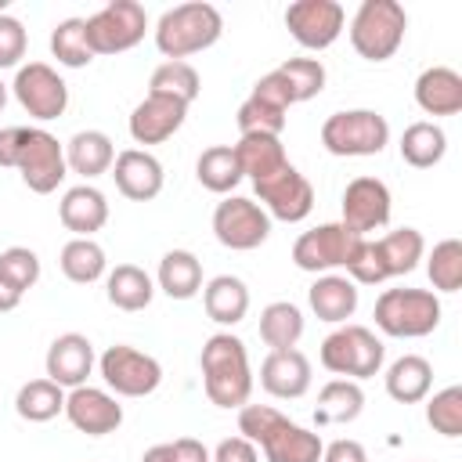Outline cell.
<instances>
[{
	"mask_svg": "<svg viewBox=\"0 0 462 462\" xmlns=\"http://www.w3.org/2000/svg\"><path fill=\"white\" fill-rule=\"evenodd\" d=\"M170 448H173V462H209L206 444L195 440V437H180V440H173Z\"/></svg>",
	"mask_w": 462,
	"mask_h": 462,
	"instance_id": "681fc988",
	"label": "cell"
},
{
	"mask_svg": "<svg viewBox=\"0 0 462 462\" xmlns=\"http://www.w3.org/2000/svg\"><path fill=\"white\" fill-rule=\"evenodd\" d=\"M433 386V368L419 354H404L386 368V393L397 404H419Z\"/></svg>",
	"mask_w": 462,
	"mask_h": 462,
	"instance_id": "f1b7e54d",
	"label": "cell"
},
{
	"mask_svg": "<svg viewBox=\"0 0 462 462\" xmlns=\"http://www.w3.org/2000/svg\"><path fill=\"white\" fill-rule=\"evenodd\" d=\"M14 170L22 173V180H25L29 191L51 195L65 180V173H69L65 148L58 144L54 134H47L40 126H25V137H22V152H18Z\"/></svg>",
	"mask_w": 462,
	"mask_h": 462,
	"instance_id": "8fae6325",
	"label": "cell"
},
{
	"mask_svg": "<svg viewBox=\"0 0 462 462\" xmlns=\"http://www.w3.org/2000/svg\"><path fill=\"white\" fill-rule=\"evenodd\" d=\"M426 274L433 282V289L440 292H458L462 289V242L458 238H444L433 245Z\"/></svg>",
	"mask_w": 462,
	"mask_h": 462,
	"instance_id": "60d3db41",
	"label": "cell"
},
{
	"mask_svg": "<svg viewBox=\"0 0 462 462\" xmlns=\"http://www.w3.org/2000/svg\"><path fill=\"white\" fill-rule=\"evenodd\" d=\"M195 177H199V184H202L206 191L227 195V191L242 180V166H238L235 148H231V144H213V148H206V152L199 155V162H195Z\"/></svg>",
	"mask_w": 462,
	"mask_h": 462,
	"instance_id": "d6a6232c",
	"label": "cell"
},
{
	"mask_svg": "<svg viewBox=\"0 0 462 462\" xmlns=\"http://www.w3.org/2000/svg\"><path fill=\"white\" fill-rule=\"evenodd\" d=\"M235 155H238V166H242V177H249L253 184L256 180H267L271 173H278L282 166H289L285 159V148L274 134H242L238 144H231Z\"/></svg>",
	"mask_w": 462,
	"mask_h": 462,
	"instance_id": "484cf974",
	"label": "cell"
},
{
	"mask_svg": "<svg viewBox=\"0 0 462 462\" xmlns=\"http://www.w3.org/2000/svg\"><path fill=\"white\" fill-rule=\"evenodd\" d=\"M361 235H354L346 224H318L310 231H303L292 245V263L300 271H332V267H346V260L354 256Z\"/></svg>",
	"mask_w": 462,
	"mask_h": 462,
	"instance_id": "7c38bea8",
	"label": "cell"
},
{
	"mask_svg": "<svg viewBox=\"0 0 462 462\" xmlns=\"http://www.w3.org/2000/svg\"><path fill=\"white\" fill-rule=\"evenodd\" d=\"M18 303H22V292H18V289H14V285H11V282L0 274V314L14 310Z\"/></svg>",
	"mask_w": 462,
	"mask_h": 462,
	"instance_id": "f907efd6",
	"label": "cell"
},
{
	"mask_svg": "<svg viewBox=\"0 0 462 462\" xmlns=\"http://www.w3.org/2000/svg\"><path fill=\"white\" fill-rule=\"evenodd\" d=\"M14 411L25 422H47L58 411H65V390L51 379H29L14 397Z\"/></svg>",
	"mask_w": 462,
	"mask_h": 462,
	"instance_id": "d590c367",
	"label": "cell"
},
{
	"mask_svg": "<svg viewBox=\"0 0 462 462\" xmlns=\"http://www.w3.org/2000/svg\"><path fill=\"white\" fill-rule=\"evenodd\" d=\"M408 29V14L397 0H365L350 22V43L365 61H386L397 54Z\"/></svg>",
	"mask_w": 462,
	"mask_h": 462,
	"instance_id": "5b68a950",
	"label": "cell"
},
{
	"mask_svg": "<svg viewBox=\"0 0 462 462\" xmlns=\"http://www.w3.org/2000/svg\"><path fill=\"white\" fill-rule=\"evenodd\" d=\"M307 300H310V310H314L321 321L339 325V321H346V318L357 310V285H354L350 278H343V274H321V278L310 285Z\"/></svg>",
	"mask_w": 462,
	"mask_h": 462,
	"instance_id": "4316f807",
	"label": "cell"
},
{
	"mask_svg": "<svg viewBox=\"0 0 462 462\" xmlns=\"http://www.w3.org/2000/svg\"><path fill=\"white\" fill-rule=\"evenodd\" d=\"M303 336V314L296 303L289 300H278V303H267L263 314H260V339L271 346V350H292Z\"/></svg>",
	"mask_w": 462,
	"mask_h": 462,
	"instance_id": "836d02e7",
	"label": "cell"
},
{
	"mask_svg": "<svg viewBox=\"0 0 462 462\" xmlns=\"http://www.w3.org/2000/svg\"><path fill=\"white\" fill-rule=\"evenodd\" d=\"M83 22H87V43L94 54L130 51L144 40V29H148V14L137 0H112Z\"/></svg>",
	"mask_w": 462,
	"mask_h": 462,
	"instance_id": "9c48e42d",
	"label": "cell"
},
{
	"mask_svg": "<svg viewBox=\"0 0 462 462\" xmlns=\"http://www.w3.org/2000/svg\"><path fill=\"white\" fill-rule=\"evenodd\" d=\"M415 101L426 116H458L462 112V76L448 65H433L415 79Z\"/></svg>",
	"mask_w": 462,
	"mask_h": 462,
	"instance_id": "cb8c5ba5",
	"label": "cell"
},
{
	"mask_svg": "<svg viewBox=\"0 0 462 462\" xmlns=\"http://www.w3.org/2000/svg\"><path fill=\"white\" fill-rule=\"evenodd\" d=\"M354 235H368L390 224V188L379 177H354L343 191V220Z\"/></svg>",
	"mask_w": 462,
	"mask_h": 462,
	"instance_id": "e0dca14e",
	"label": "cell"
},
{
	"mask_svg": "<svg viewBox=\"0 0 462 462\" xmlns=\"http://www.w3.org/2000/svg\"><path fill=\"white\" fill-rule=\"evenodd\" d=\"M4 7H7V0H0V14H4Z\"/></svg>",
	"mask_w": 462,
	"mask_h": 462,
	"instance_id": "db71d44e",
	"label": "cell"
},
{
	"mask_svg": "<svg viewBox=\"0 0 462 462\" xmlns=\"http://www.w3.org/2000/svg\"><path fill=\"white\" fill-rule=\"evenodd\" d=\"M321 462H368L365 448L357 440H332L328 448H321Z\"/></svg>",
	"mask_w": 462,
	"mask_h": 462,
	"instance_id": "7dc6e473",
	"label": "cell"
},
{
	"mask_svg": "<svg viewBox=\"0 0 462 462\" xmlns=\"http://www.w3.org/2000/svg\"><path fill=\"white\" fill-rule=\"evenodd\" d=\"M22 137H25V126H4L0 130V166H14L18 162Z\"/></svg>",
	"mask_w": 462,
	"mask_h": 462,
	"instance_id": "c3c4849f",
	"label": "cell"
},
{
	"mask_svg": "<svg viewBox=\"0 0 462 462\" xmlns=\"http://www.w3.org/2000/svg\"><path fill=\"white\" fill-rule=\"evenodd\" d=\"M209 462H260V455H256L253 440H245V437H224L217 444V451L209 455Z\"/></svg>",
	"mask_w": 462,
	"mask_h": 462,
	"instance_id": "bcb514c9",
	"label": "cell"
},
{
	"mask_svg": "<svg viewBox=\"0 0 462 462\" xmlns=\"http://www.w3.org/2000/svg\"><path fill=\"white\" fill-rule=\"evenodd\" d=\"M202 307L217 325H238L249 310V289L235 274H217L202 289Z\"/></svg>",
	"mask_w": 462,
	"mask_h": 462,
	"instance_id": "83f0119b",
	"label": "cell"
},
{
	"mask_svg": "<svg viewBox=\"0 0 462 462\" xmlns=\"http://www.w3.org/2000/svg\"><path fill=\"white\" fill-rule=\"evenodd\" d=\"M372 318L393 339H419L440 325V300L430 289H386Z\"/></svg>",
	"mask_w": 462,
	"mask_h": 462,
	"instance_id": "8992f818",
	"label": "cell"
},
{
	"mask_svg": "<svg viewBox=\"0 0 462 462\" xmlns=\"http://www.w3.org/2000/svg\"><path fill=\"white\" fill-rule=\"evenodd\" d=\"M202 386L217 408H242L253 393V372L245 343L231 332H217L202 346Z\"/></svg>",
	"mask_w": 462,
	"mask_h": 462,
	"instance_id": "7a4b0ae2",
	"label": "cell"
},
{
	"mask_svg": "<svg viewBox=\"0 0 462 462\" xmlns=\"http://www.w3.org/2000/svg\"><path fill=\"white\" fill-rule=\"evenodd\" d=\"M343 7L336 0H296L285 7V29L307 51H325L343 32Z\"/></svg>",
	"mask_w": 462,
	"mask_h": 462,
	"instance_id": "5bb4252c",
	"label": "cell"
},
{
	"mask_svg": "<svg viewBox=\"0 0 462 462\" xmlns=\"http://www.w3.org/2000/svg\"><path fill=\"white\" fill-rule=\"evenodd\" d=\"M25 47H29V36H25V25L11 14H0V69H11L25 58Z\"/></svg>",
	"mask_w": 462,
	"mask_h": 462,
	"instance_id": "f6af8a7d",
	"label": "cell"
},
{
	"mask_svg": "<svg viewBox=\"0 0 462 462\" xmlns=\"http://www.w3.org/2000/svg\"><path fill=\"white\" fill-rule=\"evenodd\" d=\"M238 130L242 134H282L285 130V108H278V105H271V101H263V97H256V94H249L242 105H238Z\"/></svg>",
	"mask_w": 462,
	"mask_h": 462,
	"instance_id": "b9f144b4",
	"label": "cell"
},
{
	"mask_svg": "<svg viewBox=\"0 0 462 462\" xmlns=\"http://www.w3.org/2000/svg\"><path fill=\"white\" fill-rule=\"evenodd\" d=\"M220 32H224L220 11L206 0H191V4H177V7L162 11V18L155 22V47L170 61H184L188 54L213 47L220 40Z\"/></svg>",
	"mask_w": 462,
	"mask_h": 462,
	"instance_id": "277c9868",
	"label": "cell"
},
{
	"mask_svg": "<svg viewBox=\"0 0 462 462\" xmlns=\"http://www.w3.org/2000/svg\"><path fill=\"white\" fill-rule=\"evenodd\" d=\"M253 188H256V199L263 202L260 209L274 220L296 224L314 209V188L296 166H282L278 173H271L267 180H256Z\"/></svg>",
	"mask_w": 462,
	"mask_h": 462,
	"instance_id": "2e32d148",
	"label": "cell"
},
{
	"mask_svg": "<svg viewBox=\"0 0 462 462\" xmlns=\"http://www.w3.org/2000/svg\"><path fill=\"white\" fill-rule=\"evenodd\" d=\"M213 235H217L220 245L245 253V249H256V245L267 242L271 217L260 209V202L242 199V195H231V199H224L213 209Z\"/></svg>",
	"mask_w": 462,
	"mask_h": 462,
	"instance_id": "4fadbf2b",
	"label": "cell"
},
{
	"mask_svg": "<svg viewBox=\"0 0 462 462\" xmlns=\"http://www.w3.org/2000/svg\"><path fill=\"white\" fill-rule=\"evenodd\" d=\"M260 386L271 393V397H282V401H296L310 390V361L307 354H300L296 346L292 350H271L260 365Z\"/></svg>",
	"mask_w": 462,
	"mask_h": 462,
	"instance_id": "44dd1931",
	"label": "cell"
},
{
	"mask_svg": "<svg viewBox=\"0 0 462 462\" xmlns=\"http://www.w3.org/2000/svg\"><path fill=\"white\" fill-rule=\"evenodd\" d=\"M188 105L162 97V94H148L134 112H130V137L137 144H162L166 137H173L184 126Z\"/></svg>",
	"mask_w": 462,
	"mask_h": 462,
	"instance_id": "d6986e66",
	"label": "cell"
},
{
	"mask_svg": "<svg viewBox=\"0 0 462 462\" xmlns=\"http://www.w3.org/2000/svg\"><path fill=\"white\" fill-rule=\"evenodd\" d=\"M0 274L18 292H25V289H32L40 282V256L32 249H25V245H11V249L0 253Z\"/></svg>",
	"mask_w": 462,
	"mask_h": 462,
	"instance_id": "ee69618b",
	"label": "cell"
},
{
	"mask_svg": "<svg viewBox=\"0 0 462 462\" xmlns=\"http://www.w3.org/2000/svg\"><path fill=\"white\" fill-rule=\"evenodd\" d=\"M448 152V137L437 123H411L404 134H401V159L415 170H430L444 159Z\"/></svg>",
	"mask_w": 462,
	"mask_h": 462,
	"instance_id": "e575fe53",
	"label": "cell"
},
{
	"mask_svg": "<svg viewBox=\"0 0 462 462\" xmlns=\"http://www.w3.org/2000/svg\"><path fill=\"white\" fill-rule=\"evenodd\" d=\"M90 368H94V346H90L87 336L65 332V336H58L51 343V350H47V379L58 383L61 390L65 386L69 390L83 386L87 375H90Z\"/></svg>",
	"mask_w": 462,
	"mask_h": 462,
	"instance_id": "7402d4cb",
	"label": "cell"
},
{
	"mask_svg": "<svg viewBox=\"0 0 462 462\" xmlns=\"http://www.w3.org/2000/svg\"><path fill=\"white\" fill-rule=\"evenodd\" d=\"M112 162H116V148H112V137L101 130H79L65 144V166L87 180L108 173Z\"/></svg>",
	"mask_w": 462,
	"mask_h": 462,
	"instance_id": "d4e9b609",
	"label": "cell"
},
{
	"mask_svg": "<svg viewBox=\"0 0 462 462\" xmlns=\"http://www.w3.org/2000/svg\"><path fill=\"white\" fill-rule=\"evenodd\" d=\"M112 177H116V188L130 202H148L162 191V162L144 148L119 152L112 162Z\"/></svg>",
	"mask_w": 462,
	"mask_h": 462,
	"instance_id": "ffe728a7",
	"label": "cell"
},
{
	"mask_svg": "<svg viewBox=\"0 0 462 462\" xmlns=\"http://www.w3.org/2000/svg\"><path fill=\"white\" fill-rule=\"evenodd\" d=\"M361 408H365V390L354 379H332L318 393L314 422L318 426H343V422H354L361 415Z\"/></svg>",
	"mask_w": 462,
	"mask_h": 462,
	"instance_id": "f546056e",
	"label": "cell"
},
{
	"mask_svg": "<svg viewBox=\"0 0 462 462\" xmlns=\"http://www.w3.org/2000/svg\"><path fill=\"white\" fill-rule=\"evenodd\" d=\"M426 422L440 437H462V386H444L426 404Z\"/></svg>",
	"mask_w": 462,
	"mask_h": 462,
	"instance_id": "7bdbcfd3",
	"label": "cell"
},
{
	"mask_svg": "<svg viewBox=\"0 0 462 462\" xmlns=\"http://www.w3.org/2000/svg\"><path fill=\"white\" fill-rule=\"evenodd\" d=\"M238 433L263 448L267 462H321V437L289 422L271 404H242Z\"/></svg>",
	"mask_w": 462,
	"mask_h": 462,
	"instance_id": "6da1fadb",
	"label": "cell"
},
{
	"mask_svg": "<svg viewBox=\"0 0 462 462\" xmlns=\"http://www.w3.org/2000/svg\"><path fill=\"white\" fill-rule=\"evenodd\" d=\"M58 217L76 238H90L94 231H101L108 224V199L94 184H76L61 195Z\"/></svg>",
	"mask_w": 462,
	"mask_h": 462,
	"instance_id": "603a6c76",
	"label": "cell"
},
{
	"mask_svg": "<svg viewBox=\"0 0 462 462\" xmlns=\"http://www.w3.org/2000/svg\"><path fill=\"white\" fill-rule=\"evenodd\" d=\"M141 462H173V448L170 444H155L141 455Z\"/></svg>",
	"mask_w": 462,
	"mask_h": 462,
	"instance_id": "816d5d0a",
	"label": "cell"
},
{
	"mask_svg": "<svg viewBox=\"0 0 462 462\" xmlns=\"http://www.w3.org/2000/svg\"><path fill=\"white\" fill-rule=\"evenodd\" d=\"M159 289L170 296V300H191L199 289H202V263L195 253L188 249H170L162 260H159V274H155Z\"/></svg>",
	"mask_w": 462,
	"mask_h": 462,
	"instance_id": "4dcf8cb0",
	"label": "cell"
},
{
	"mask_svg": "<svg viewBox=\"0 0 462 462\" xmlns=\"http://www.w3.org/2000/svg\"><path fill=\"white\" fill-rule=\"evenodd\" d=\"M383 339L365 325H343L321 343V365L332 375H350L354 383L375 375L383 368Z\"/></svg>",
	"mask_w": 462,
	"mask_h": 462,
	"instance_id": "52a82bcc",
	"label": "cell"
},
{
	"mask_svg": "<svg viewBox=\"0 0 462 462\" xmlns=\"http://www.w3.org/2000/svg\"><path fill=\"white\" fill-rule=\"evenodd\" d=\"M422 249H426V242L415 227H397L383 238H361L354 256L346 260L350 282L354 285H379L393 274H408L422 260Z\"/></svg>",
	"mask_w": 462,
	"mask_h": 462,
	"instance_id": "3957f363",
	"label": "cell"
},
{
	"mask_svg": "<svg viewBox=\"0 0 462 462\" xmlns=\"http://www.w3.org/2000/svg\"><path fill=\"white\" fill-rule=\"evenodd\" d=\"M61 274L76 285H90L105 274V249L94 238H72L61 249Z\"/></svg>",
	"mask_w": 462,
	"mask_h": 462,
	"instance_id": "8d00e7d4",
	"label": "cell"
},
{
	"mask_svg": "<svg viewBox=\"0 0 462 462\" xmlns=\"http://www.w3.org/2000/svg\"><path fill=\"white\" fill-rule=\"evenodd\" d=\"M4 105H7V87H4V79H0V112H4Z\"/></svg>",
	"mask_w": 462,
	"mask_h": 462,
	"instance_id": "f5cc1de1",
	"label": "cell"
},
{
	"mask_svg": "<svg viewBox=\"0 0 462 462\" xmlns=\"http://www.w3.org/2000/svg\"><path fill=\"white\" fill-rule=\"evenodd\" d=\"M390 141V123L372 108L332 112L321 123V144L332 155H379Z\"/></svg>",
	"mask_w": 462,
	"mask_h": 462,
	"instance_id": "ba28073f",
	"label": "cell"
},
{
	"mask_svg": "<svg viewBox=\"0 0 462 462\" xmlns=\"http://www.w3.org/2000/svg\"><path fill=\"white\" fill-rule=\"evenodd\" d=\"M199 87H202L199 72L188 61H162L148 79V94H162V97H173L184 105H191L199 97Z\"/></svg>",
	"mask_w": 462,
	"mask_h": 462,
	"instance_id": "f35d334b",
	"label": "cell"
},
{
	"mask_svg": "<svg viewBox=\"0 0 462 462\" xmlns=\"http://www.w3.org/2000/svg\"><path fill=\"white\" fill-rule=\"evenodd\" d=\"M51 54L65 65V69H83L94 61V51L87 43V22L83 18H65L54 25L51 32Z\"/></svg>",
	"mask_w": 462,
	"mask_h": 462,
	"instance_id": "74e56055",
	"label": "cell"
},
{
	"mask_svg": "<svg viewBox=\"0 0 462 462\" xmlns=\"http://www.w3.org/2000/svg\"><path fill=\"white\" fill-rule=\"evenodd\" d=\"M65 415H69V422L79 430V433H87V437H105V433H116L119 430V422H123V404L112 397V393H105V390H97V386H76L72 393H65Z\"/></svg>",
	"mask_w": 462,
	"mask_h": 462,
	"instance_id": "ac0fdd59",
	"label": "cell"
},
{
	"mask_svg": "<svg viewBox=\"0 0 462 462\" xmlns=\"http://www.w3.org/2000/svg\"><path fill=\"white\" fill-rule=\"evenodd\" d=\"M11 90H14V97H18V105L32 116V119H58L61 112H65V105H69V87H65V79L51 69V65H43V61H29V65H22L18 69V76H14V83H11Z\"/></svg>",
	"mask_w": 462,
	"mask_h": 462,
	"instance_id": "9a60e30c",
	"label": "cell"
},
{
	"mask_svg": "<svg viewBox=\"0 0 462 462\" xmlns=\"http://www.w3.org/2000/svg\"><path fill=\"white\" fill-rule=\"evenodd\" d=\"M97 368H101L105 386L116 390L119 397H148L162 383V365L152 354H144L137 346H126V343L108 346L101 354Z\"/></svg>",
	"mask_w": 462,
	"mask_h": 462,
	"instance_id": "30bf717a",
	"label": "cell"
},
{
	"mask_svg": "<svg viewBox=\"0 0 462 462\" xmlns=\"http://www.w3.org/2000/svg\"><path fill=\"white\" fill-rule=\"evenodd\" d=\"M105 296H108L112 307L134 314V310H144V307L152 303L155 285H152L148 271H141L137 263H119V267L108 274V282H105Z\"/></svg>",
	"mask_w": 462,
	"mask_h": 462,
	"instance_id": "1f68e13d",
	"label": "cell"
},
{
	"mask_svg": "<svg viewBox=\"0 0 462 462\" xmlns=\"http://www.w3.org/2000/svg\"><path fill=\"white\" fill-rule=\"evenodd\" d=\"M274 72L285 79L292 105L296 101H310V97H318L325 90V65L318 58H289Z\"/></svg>",
	"mask_w": 462,
	"mask_h": 462,
	"instance_id": "ab89813d",
	"label": "cell"
}]
</instances>
